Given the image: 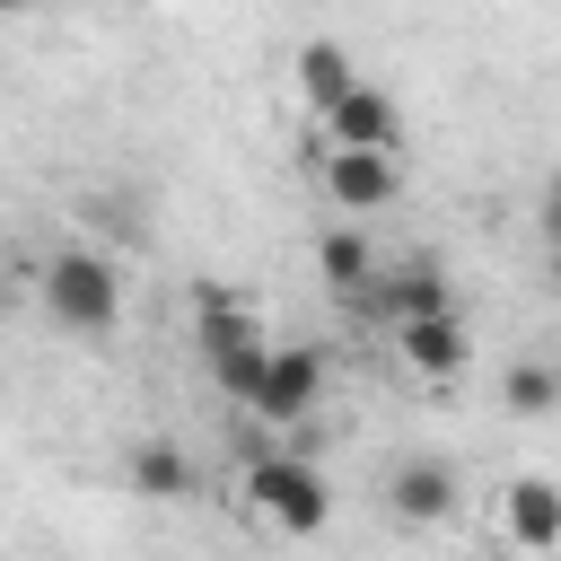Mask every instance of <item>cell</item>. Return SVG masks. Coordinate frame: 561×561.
Returning a JSON list of instances; mask_svg holds the SVG:
<instances>
[{
    "label": "cell",
    "mask_w": 561,
    "mask_h": 561,
    "mask_svg": "<svg viewBox=\"0 0 561 561\" xmlns=\"http://www.w3.org/2000/svg\"><path fill=\"white\" fill-rule=\"evenodd\" d=\"M298 88H307V105L324 114L333 96H351V88H359V70H351V53H342V44H298Z\"/></svg>",
    "instance_id": "4fadbf2b"
},
{
    "label": "cell",
    "mask_w": 561,
    "mask_h": 561,
    "mask_svg": "<svg viewBox=\"0 0 561 561\" xmlns=\"http://www.w3.org/2000/svg\"><path fill=\"white\" fill-rule=\"evenodd\" d=\"M394 351H403V368L412 377H465L473 368V333H465V316L456 307H438V316H403L394 324Z\"/></svg>",
    "instance_id": "8992f818"
},
{
    "label": "cell",
    "mask_w": 561,
    "mask_h": 561,
    "mask_svg": "<svg viewBox=\"0 0 561 561\" xmlns=\"http://www.w3.org/2000/svg\"><path fill=\"white\" fill-rule=\"evenodd\" d=\"M500 394H508V412H561V359H508V377H500Z\"/></svg>",
    "instance_id": "5bb4252c"
},
{
    "label": "cell",
    "mask_w": 561,
    "mask_h": 561,
    "mask_svg": "<svg viewBox=\"0 0 561 561\" xmlns=\"http://www.w3.org/2000/svg\"><path fill=\"white\" fill-rule=\"evenodd\" d=\"M316 394H324V351H316V342H272V359H263V377H254L245 412H254V421H272V430H289V421H307V412H316Z\"/></svg>",
    "instance_id": "277c9868"
},
{
    "label": "cell",
    "mask_w": 561,
    "mask_h": 561,
    "mask_svg": "<svg viewBox=\"0 0 561 561\" xmlns=\"http://www.w3.org/2000/svg\"><path fill=\"white\" fill-rule=\"evenodd\" d=\"M26 9H35V0H0V18H26Z\"/></svg>",
    "instance_id": "2e32d148"
},
{
    "label": "cell",
    "mask_w": 561,
    "mask_h": 561,
    "mask_svg": "<svg viewBox=\"0 0 561 561\" xmlns=\"http://www.w3.org/2000/svg\"><path fill=\"white\" fill-rule=\"evenodd\" d=\"M324 202L333 210H386L394 193H403V167H394V149H342V140H324Z\"/></svg>",
    "instance_id": "5b68a950"
},
{
    "label": "cell",
    "mask_w": 561,
    "mask_h": 561,
    "mask_svg": "<svg viewBox=\"0 0 561 561\" xmlns=\"http://www.w3.org/2000/svg\"><path fill=\"white\" fill-rule=\"evenodd\" d=\"M359 307H377L386 324H403V316H438V307H456V289H447V263H438V254H403L394 272H377V289H368Z\"/></svg>",
    "instance_id": "52a82bcc"
},
{
    "label": "cell",
    "mask_w": 561,
    "mask_h": 561,
    "mask_svg": "<svg viewBox=\"0 0 561 561\" xmlns=\"http://www.w3.org/2000/svg\"><path fill=\"white\" fill-rule=\"evenodd\" d=\"M386 508H394L403 526H438V517L456 508V465H438V456H403V465L386 473Z\"/></svg>",
    "instance_id": "30bf717a"
},
{
    "label": "cell",
    "mask_w": 561,
    "mask_h": 561,
    "mask_svg": "<svg viewBox=\"0 0 561 561\" xmlns=\"http://www.w3.org/2000/svg\"><path fill=\"white\" fill-rule=\"evenodd\" d=\"M131 491L140 500H193V456L175 438H140L131 447Z\"/></svg>",
    "instance_id": "7c38bea8"
},
{
    "label": "cell",
    "mask_w": 561,
    "mask_h": 561,
    "mask_svg": "<svg viewBox=\"0 0 561 561\" xmlns=\"http://www.w3.org/2000/svg\"><path fill=\"white\" fill-rule=\"evenodd\" d=\"M543 272H552V289H561V237H552V263H543Z\"/></svg>",
    "instance_id": "9a60e30c"
},
{
    "label": "cell",
    "mask_w": 561,
    "mask_h": 561,
    "mask_svg": "<svg viewBox=\"0 0 561 561\" xmlns=\"http://www.w3.org/2000/svg\"><path fill=\"white\" fill-rule=\"evenodd\" d=\"M316 123H324V140H342V149H394V140H403L394 96H386V88H368V79H359L351 96H333Z\"/></svg>",
    "instance_id": "9c48e42d"
},
{
    "label": "cell",
    "mask_w": 561,
    "mask_h": 561,
    "mask_svg": "<svg viewBox=\"0 0 561 561\" xmlns=\"http://www.w3.org/2000/svg\"><path fill=\"white\" fill-rule=\"evenodd\" d=\"M316 280H324L333 298H351V307H359V298L377 289V245H368L351 219H342V228H324V237H316Z\"/></svg>",
    "instance_id": "8fae6325"
},
{
    "label": "cell",
    "mask_w": 561,
    "mask_h": 561,
    "mask_svg": "<svg viewBox=\"0 0 561 561\" xmlns=\"http://www.w3.org/2000/svg\"><path fill=\"white\" fill-rule=\"evenodd\" d=\"M500 535H508L517 552H561V482L517 473V482L500 491Z\"/></svg>",
    "instance_id": "ba28073f"
},
{
    "label": "cell",
    "mask_w": 561,
    "mask_h": 561,
    "mask_svg": "<svg viewBox=\"0 0 561 561\" xmlns=\"http://www.w3.org/2000/svg\"><path fill=\"white\" fill-rule=\"evenodd\" d=\"M44 316L61 324V333H114L123 324V272L96 254V245H61L53 263H44Z\"/></svg>",
    "instance_id": "3957f363"
},
{
    "label": "cell",
    "mask_w": 561,
    "mask_h": 561,
    "mask_svg": "<svg viewBox=\"0 0 561 561\" xmlns=\"http://www.w3.org/2000/svg\"><path fill=\"white\" fill-rule=\"evenodd\" d=\"M193 324H202V368H210V386L245 412V394H254V377H263V359H272V333H263L254 298L228 289V280H202V289H193Z\"/></svg>",
    "instance_id": "6da1fadb"
},
{
    "label": "cell",
    "mask_w": 561,
    "mask_h": 561,
    "mask_svg": "<svg viewBox=\"0 0 561 561\" xmlns=\"http://www.w3.org/2000/svg\"><path fill=\"white\" fill-rule=\"evenodd\" d=\"M245 508L272 526V535H289V543H307V535H324L333 526V491H324V473L307 465V456H289V447H263V456H245Z\"/></svg>",
    "instance_id": "7a4b0ae2"
}]
</instances>
